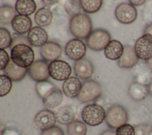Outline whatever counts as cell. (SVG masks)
Listing matches in <instances>:
<instances>
[{
	"instance_id": "6da1fadb",
	"label": "cell",
	"mask_w": 152,
	"mask_h": 135,
	"mask_svg": "<svg viewBox=\"0 0 152 135\" xmlns=\"http://www.w3.org/2000/svg\"><path fill=\"white\" fill-rule=\"evenodd\" d=\"M36 90L43 104L49 108H55L62 102L63 95L61 90L50 81L37 82Z\"/></svg>"
},
{
	"instance_id": "7a4b0ae2",
	"label": "cell",
	"mask_w": 152,
	"mask_h": 135,
	"mask_svg": "<svg viewBox=\"0 0 152 135\" xmlns=\"http://www.w3.org/2000/svg\"><path fill=\"white\" fill-rule=\"evenodd\" d=\"M69 29L71 33L77 38L87 39L92 32L91 18L86 14H78L71 17Z\"/></svg>"
},
{
	"instance_id": "3957f363",
	"label": "cell",
	"mask_w": 152,
	"mask_h": 135,
	"mask_svg": "<svg viewBox=\"0 0 152 135\" xmlns=\"http://www.w3.org/2000/svg\"><path fill=\"white\" fill-rule=\"evenodd\" d=\"M11 59L18 66L27 68L34 62V54L28 45L19 43L14 46L11 49Z\"/></svg>"
},
{
	"instance_id": "277c9868",
	"label": "cell",
	"mask_w": 152,
	"mask_h": 135,
	"mask_svg": "<svg viewBox=\"0 0 152 135\" xmlns=\"http://www.w3.org/2000/svg\"><path fill=\"white\" fill-rule=\"evenodd\" d=\"M106 112L100 105L93 103L86 106L81 112L84 122L91 126L100 124L106 118Z\"/></svg>"
},
{
	"instance_id": "5b68a950",
	"label": "cell",
	"mask_w": 152,
	"mask_h": 135,
	"mask_svg": "<svg viewBox=\"0 0 152 135\" xmlns=\"http://www.w3.org/2000/svg\"><path fill=\"white\" fill-rule=\"evenodd\" d=\"M111 36L109 33L103 29H97L92 31L86 39L87 46L91 50L100 51L104 49L110 42Z\"/></svg>"
},
{
	"instance_id": "8992f818",
	"label": "cell",
	"mask_w": 152,
	"mask_h": 135,
	"mask_svg": "<svg viewBox=\"0 0 152 135\" xmlns=\"http://www.w3.org/2000/svg\"><path fill=\"white\" fill-rule=\"evenodd\" d=\"M128 119L126 109L121 105H114L109 108L106 114V122L112 128H117L126 124Z\"/></svg>"
},
{
	"instance_id": "52a82bcc",
	"label": "cell",
	"mask_w": 152,
	"mask_h": 135,
	"mask_svg": "<svg viewBox=\"0 0 152 135\" xmlns=\"http://www.w3.org/2000/svg\"><path fill=\"white\" fill-rule=\"evenodd\" d=\"M101 94L100 84L93 80H88L83 83L77 99L82 103H87L96 100Z\"/></svg>"
},
{
	"instance_id": "ba28073f",
	"label": "cell",
	"mask_w": 152,
	"mask_h": 135,
	"mask_svg": "<svg viewBox=\"0 0 152 135\" xmlns=\"http://www.w3.org/2000/svg\"><path fill=\"white\" fill-rule=\"evenodd\" d=\"M134 48L138 59L148 61L152 58V36L143 34L136 40Z\"/></svg>"
},
{
	"instance_id": "9c48e42d",
	"label": "cell",
	"mask_w": 152,
	"mask_h": 135,
	"mask_svg": "<svg viewBox=\"0 0 152 135\" xmlns=\"http://www.w3.org/2000/svg\"><path fill=\"white\" fill-rule=\"evenodd\" d=\"M115 15L116 19L121 23L130 24L137 17V11L134 5L130 3L122 2L116 8Z\"/></svg>"
},
{
	"instance_id": "30bf717a",
	"label": "cell",
	"mask_w": 152,
	"mask_h": 135,
	"mask_svg": "<svg viewBox=\"0 0 152 135\" xmlns=\"http://www.w3.org/2000/svg\"><path fill=\"white\" fill-rule=\"evenodd\" d=\"M49 73L56 80H66L71 73V67L64 61L55 60L49 64Z\"/></svg>"
},
{
	"instance_id": "8fae6325",
	"label": "cell",
	"mask_w": 152,
	"mask_h": 135,
	"mask_svg": "<svg viewBox=\"0 0 152 135\" xmlns=\"http://www.w3.org/2000/svg\"><path fill=\"white\" fill-rule=\"evenodd\" d=\"M28 72L31 79L37 82L47 81L49 77V64L45 60H37L29 67Z\"/></svg>"
},
{
	"instance_id": "7c38bea8",
	"label": "cell",
	"mask_w": 152,
	"mask_h": 135,
	"mask_svg": "<svg viewBox=\"0 0 152 135\" xmlns=\"http://www.w3.org/2000/svg\"><path fill=\"white\" fill-rule=\"evenodd\" d=\"M65 54L70 59L78 61L83 58L86 53L85 43L78 39H73L66 45Z\"/></svg>"
},
{
	"instance_id": "4fadbf2b",
	"label": "cell",
	"mask_w": 152,
	"mask_h": 135,
	"mask_svg": "<svg viewBox=\"0 0 152 135\" xmlns=\"http://www.w3.org/2000/svg\"><path fill=\"white\" fill-rule=\"evenodd\" d=\"M56 121L55 114L48 109H43L39 111L34 118L36 125L42 131L53 127Z\"/></svg>"
},
{
	"instance_id": "5bb4252c",
	"label": "cell",
	"mask_w": 152,
	"mask_h": 135,
	"mask_svg": "<svg viewBox=\"0 0 152 135\" xmlns=\"http://www.w3.org/2000/svg\"><path fill=\"white\" fill-rule=\"evenodd\" d=\"M138 61L134 48L132 46L126 45L124 48V52L118 60V65L122 68L129 69L135 66Z\"/></svg>"
},
{
	"instance_id": "9a60e30c",
	"label": "cell",
	"mask_w": 152,
	"mask_h": 135,
	"mask_svg": "<svg viewBox=\"0 0 152 135\" xmlns=\"http://www.w3.org/2000/svg\"><path fill=\"white\" fill-rule=\"evenodd\" d=\"M74 68L76 76L82 80L90 79L94 71L93 64L86 58H82L76 61L74 64Z\"/></svg>"
},
{
	"instance_id": "2e32d148",
	"label": "cell",
	"mask_w": 152,
	"mask_h": 135,
	"mask_svg": "<svg viewBox=\"0 0 152 135\" xmlns=\"http://www.w3.org/2000/svg\"><path fill=\"white\" fill-rule=\"evenodd\" d=\"M62 54L61 46L54 42H48L40 48V55L46 61H53L59 58Z\"/></svg>"
},
{
	"instance_id": "e0dca14e",
	"label": "cell",
	"mask_w": 152,
	"mask_h": 135,
	"mask_svg": "<svg viewBox=\"0 0 152 135\" xmlns=\"http://www.w3.org/2000/svg\"><path fill=\"white\" fill-rule=\"evenodd\" d=\"M27 40L31 45L36 47H42L48 42V35L43 28L35 26L28 32Z\"/></svg>"
},
{
	"instance_id": "ac0fdd59",
	"label": "cell",
	"mask_w": 152,
	"mask_h": 135,
	"mask_svg": "<svg viewBox=\"0 0 152 135\" xmlns=\"http://www.w3.org/2000/svg\"><path fill=\"white\" fill-rule=\"evenodd\" d=\"M137 65L134 69V76L136 81L148 86L152 81V70L147 63H140Z\"/></svg>"
},
{
	"instance_id": "d6986e66",
	"label": "cell",
	"mask_w": 152,
	"mask_h": 135,
	"mask_svg": "<svg viewBox=\"0 0 152 135\" xmlns=\"http://www.w3.org/2000/svg\"><path fill=\"white\" fill-rule=\"evenodd\" d=\"M82 84L81 81L77 77H69L64 82L62 90L67 97L70 98H77L81 89Z\"/></svg>"
},
{
	"instance_id": "ffe728a7",
	"label": "cell",
	"mask_w": 152,
	"mask_h": 135,
	"mask_svg": "<svg viewBox=\"0 0 152 135\" xmlns=\"http://www.w3.org/2000/svg\"><path fill=\"white\" fill-rule=\"evenodd\" d=\"M13 30L19 34H23L28 32L31 29V20L30 17L23 15H16L12 20Z\"/></svg>"
},
{
	"instance_id": "44dd1931",
	"label": "cell",
	"mask_w": 152,
	"mask_h": 135,
	"mask_svg": "<svg viewBox=\"0 0 152 135\" xmlns=\"http://www.w3.org/2000/svg\"><path fill=\"white\" fill-rule=\"evenodd\" d=\"M128 93L133 100L136 101H142L144 99L149 93L148 86L134 81L129 85Z\"/></svg>"
},
{
	"instance_id": "7402d4cb",
	"label": "cell",
	"mask_w": 152,
	"mask_h": 135,
	"mask_svg": "<svg viewBox=\"0 0 152 135\" xmlns=\"http://www.w3.org/2000/svg\"><path fill=\"white\" fill-rule=\"evenodd\" d=\"M28 69L23 68L16 65L11 59H10L8 64L4 69L5 74L9 77L11 80L18 81L22 80L26 76Z\"/></svg>"
},
{
	"instance_id": "603a6c76",
	"label": "cell",
	"mask_w": 152,
	"mask_h": 135,
	"mask_svg": "<svg viewBox=\"0 0 152 135\" xmlns=\"http://www.w3.org/2000/svg\"><path fill=\"white\" fill-rule=\"evenodd\" d=\"M124 46L117 40H112L104 49V53L106 57L110 60L119 59L124 52Z\"/></svg>"
},
{
	"instance_id": "cb8c5ba5",
	"label": "cell",
	"mask_w": 152,
	"mask_h": 135,
	"mask_svg": "<svg viewBox=\"0 0 152 135\" xmlns=\"http://www.w3.org/2000/svg\"><path fill=\"white\" fill-rule=\"evenodd\" d=\"M56 121L64 125H68L74 121L75 112L69 106H63L58 108L55 113Z\"/></svg>"
},
{
	"instance_id": "d4e9b609",
	"label": "cell",
	"mask_w": 152,
	"mask_h": 135,
	"mask_svg": "<svg viewBox=\"0 0 152 135\" xmlns=\"http://www.w3.org/2000/svg\"><path fill=\"white\" fill-rule=\"evenodd\" d=\"M15 9L20 15L28 16L34 12L36 5L33 0H18L15 3Z\"/></svg>"
},
{
	"instance_id": "484cf974",
	"label": "cell",
	"mask_w": 152,
	"mask_h": 135,
	"mask_svg": "<svg viewBox=\"0 0 152 135\" xmlns=\"http://www.w3.org/2000/svg\"><path fill=\"white\" fill-rule=\"evenodd\" d=\"M53 18L52 12L47 8L43 7L37 11L34 15V21L36 23L41 27L49 26Z\"/></svg>"
},
{
	"instance_id": "4316f807",
	"label": "cell",
	"mask_w": 152,
	"mask_h": 135,
	"mask_svg": "<svg viewBox=\"0 0 152 135\" xmlns=\"http://www.w3.org/2000/svg\"><path fill=\"white\" fill-rule=\"evenodd\" d=\"M15 10L11 5H3L0 8V22L2 24L12 23L15 15Z\"/></svg>"
},
{
	"instance_id": "83f0119b",
	"label": "cell",
	"mask_w": 152,
	"mask_h": 135,
	"mask_svg": "<svg viewBox=\"0 0 152 135\" xmlns=\"http://www.w3.org/2000/svg\"><path fill=\"white\" fill-rule=\"evenodd\" d=\"M67 132L69 135H86L87 127L83 122L79 120H74L68 125Z\"/></svg>"
},
{
	"instance_id": "f1b7e54d",
	"label": "cell",
	"mask_w": 152,
	"mask_h": 135,
	"mask_svg": "<svg viewBox=\"0 0 152 135\" xmlns=\"http://www.w3.org/2000/svg\"><path fill=\"white\" fill-rule=\"evenodd\" d=\"M83 10L88 13H95L97 12L102 5V0H81L80 1Z\"/></svg>"
},
{
	"instance_id": "f546056e",
	"label": "cell",
	"mask_w": 152,
	"mask_h": 135,
	"mask_svg": "<svg viewBox=\"0 0 152 135\" xmlns=\"http://www.w3.org/2000/svg\"><path fill=\"white\" fill-rule=\"evenodd\" d=\"M12 80L7 75L0 76V96L7 95L11 90Z\"/></svg>"
},
{
	"instance_id": "4dcf8cb0",
	"label": "cell",
	"mask_w": 152,
	"mask_h": 135,
	"mask_svg": "<svg viewBox=\"0 0 152 135\" xmlns=\"http://www.w3.org/2000/svg\"><path fill=\"white\" fill-rule=\"evenodd\" d=\"M12 37L10 32L5 28H0V49H5L12 44Z\"/></svg>"
},
{
	"instance_id": "1f68e13d",
	"label": "cell",
	"mask_w": 152,
	"mask_h": 135,
	"mask_svg": "<svg viewBox=\"0 0 152 135\" xmlns=\"http://www.w3.org/2000/svg\"><path fill=\"white\" fill-rule=\"evenodd\" d=\"M65 8L67 13L72 17L78 14H80L81 6L80 1H70L65 3Z\"/></svg>"
},
{
	"instance_id": "d6a6232c",
	"label": "cell",
	"mask_w": 152,
	"mask_h": 135,
	"mask_svg": "<svg viewBox=\"0 0 152 135\" xmlns=\"http://www.w3.org/2000/svg\"><path fill=\"white\" fill-rule=\"evenodd\" d=\"M116 135H135V128L129 124H125L116 128Z\"/></svg>"
},
{
	"instance_id": "836d02e7",
	"label": "cell",
	"mask_w": 152,
	"mask_h": 135,
	"mask_svg": "<svg viewBox=\"0 0 152 135\" xmlns=\"http://www.w3.org/2000/svg\"><path fill=\"white\" fill-rule=\"evenodd\" d=\"M135 135H150L152 126L147 124H141L134 127Z\"/></svg>"
},
{
	"instance_id": "e575fe53",
	"label": "cell",
	"mask_w": 152,
	"mask_h": 135,
	"mask_svg": "<svg viewBox=\"0 0 152 135\" xmlns=\"http://www.w3.org/2000/svg\"><path fill=\"white\" fill-rule=\"evenodd\" d=\"M10 61L7 52L4 49H0V70H4Z\"/></svg>"
},
{
	"instance_id": "d590c367",
	"label": "cell",
	"mask_w": 152,
	"mask_h": 135,
	"mask_svg": "<svg viewBox=\"0 0 152 135\" xmlns=\"http://www.w3.org/2000/svg\"><path fill=\"white\" fill-rule=\"evenodd\" d=\"M41 135H64V133L61 128L58 126L54 125L50 128L43 130Z\"/></svg>"
},
{
	"instance_id": "8d00e7d4",
	"label": "cell",
	"mask_w": 152,
	"mask_h": 135,
	"mask_svg": "<svg viewBox=\"0 0 152 135\" xmlns=\"http://www.w3.org/2000/svg\"><path fill=\"white\" fill-rule=\"evenodd\" d=\"M144 34H147L152 36V23L147 25L144 29Z\"/></svg>"
},
{
	"instance_id": "74e56055",
	"label": "cell",
	"mask_w": 152,
	"mask_h": 135,
	"mask_svg": "<svg viewBox=\"0 0 152 135\" xmlns=\"http://www.w3.org/2000/svg\"><path fill=\"white\" fill-rule=\"evenodd\" d=\"M129 2L131 4H132V5H136V6H138L140 5L143 4L145 2V1H132L131 0L129 1Z\"/></svg>"
},
{
	"instance_id": "f35d334b",
	"label": "cell",
	"mask_w": 152,
	"mask_h": 135,
	"mask_svg": "<svg viewBox=\"0 0 152 135\" xmlns=\"http://www.w3.org/2000/svg\"><path fill=\"white\" fill-rule=\"evenodd\" d=\"M100 135H116V133L112 130H106V131H104L103 132H102L100 134Z\"/></svg>"
},
{
	"instance_id": "ab89813d",
	"label": "cell",
	"mask_w": 152,
	"mask_h": 135,
	"mask_svg": "<svg viewBox=\"0 0 152 135\" xmlns=\"http://www.w3.org/2000/svg\"><path fill=\"white\" fill-rule=\"evenodd\" d=\"M147 64L148 66L150 67V68L152 70V58L147 61Z\"/></svg>"
},
{
	"instance_id": "60d3db41",
	"label": "cell",
	"mask_w": 152,
	"mask_h": 135,
	"mask_svg": "<svg viewBox=\"0 0 152 135\" xmlns=\"http://www.w3.org/2000/svg\"><path fill=\"white\" fill-rule=\"evenodd\" d=\"M148 86V91L149 93L152 95V81L150 83V84Z\"/></svg>"
},
{
	"instance_id": "b9f144b4",
	"label": "cell",
	"mask_w": 152,
	"mask_h": 135,
	"mask_svg": "<svg viewBox=\"0 0 152 135\" xmlns=\"http://www.w3.org/2000/svg\"><path fill=\"white\" fill-rule=\"evenodd\" d=\"M150 135H152V132H151V134Z\"/></svg>"
}]
</instances>
